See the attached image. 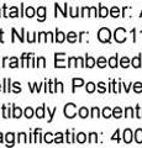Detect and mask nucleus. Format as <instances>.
I'll return each mask as SVG.
<instances>
[{
    "label": "nucleus",
    "mask_w": 142,
    "mask_h": 148,
    "mask_svg": "<svg viewBox=\"0 0 142 148\" xmlns=\"http://www.w3.org/2000/svg\"><path fill=\"white\" fill-rule=\"evenodd\" d=\"M131 64V61L129 59V57H122L121 58V61H120V66L122 68H127Z\"/></svg>",
    "instance_id": "23"
},
{
    "label": "nucleus",
    "mask_w": 142,
    "mask_h": 148,
    "mask_svg": "<svg viewBox=\"0 0 142 148\" xmlns=\"http://www.w3.org/2000/svg\"><path fill=\"white\" fill-rule=\"evenodd\" d=\"M0 143H3V133L0 132Z\"/></svg>",
    "instance_id": "59"
},
{
    "label": "nucleus",
    "mask_w": 142,
    "mask_h": 148,
    "mask_svg": "<svg viewBox=\"0 0 142 148\" xmlns=\"http://www.w3.org/2000/svg\"><path fill=\"white\" fill-rule=\"evenodd\" d=\"M141 34H142V31H141Z\"/></svg>",
    "instance_id": "63"
},
{
    "label": "nucleus",
    "mask_w": 142,
    "mask_h": 148,
    "mask_svg": "<svg viewBox=\"0 0 142 148\" xmlns=\"http://www.w3.org/2000/svg\"><path fill=\"white\" fill-rule=\"evenodd\" d=\"M0 90H1V84H0Z\"/></svg>",
    "instance_id": "60"
},
{
    "label": "nucleus",
    "mask_w": 142,
    "mask_h": 148,
    "mask_svg": "<svg viewBox=\"0 0 142 148\" xmlns=\"http://www.w3.org/2000/svg\"><path fill=\"white\" fill-rule=\"evenodd\" d=\"M97 66H98L99 68L106 67V59H105L104 57H99V58H98V61H97Z\"/></svg>",
    "instance_id": "28"
},
{
    "label": "nucleus",
    "mask_w": 142,
    "mask_h": 148,
    "mask_svg": "<svg viewBox=\"0 0 142 148\" xmlns=\"http://www.w3.org/2000/svg\"><path fill=\"white\" fill-rule=\"evenodd\" d=\"M78 10L79 9H74V8H69V16L72 17H77V16H80V15H78Z\"/></svg>",
    "instance_id": "42"
},
{
    "label": "nucleus",
    "mask_w": 142,
    "mask_h": 148,
    "mask_svg": "<svg viewBox=\"0 0 142 148\" xmlns=\"http://www.w3.org/2000/svg\"><path fill=\"white\" fill-rule=\"evenodd\" d=\"M67 133V143H74L75 142V135L74 133H71V132H66Z\"/></svg>",
    "instance_id": "29"
},
{
    "label": "nucleus",
    "mask_w": 142,
    "mask_h": 148,
    "mask_svg": "<svg viewBox=\"0 0 142 148\" xmlns=\"http://www.w3.org/2000/svg\"><path fill=\"white\" fill-rule=\"evenodd\" d=\"M98 38L100 42L108 43V42H110V38H111V32H110V30L106 29V27H102L98 32Z\"/></svg>",
    "instance_id": "1"
},
{
    "label": "nucleus",
    "mask_w": 142,
    "mask_h": 148,
    "mask_svg": "<svg viewBox=\"0 0 142 148\" xmlns=\"http://www.w3.org/2000/svg\"><path fill=\"white\" fill-rule=\"evenodd\" d=\"M17 142L19 143H26L27 142V138H26V133L21 132L17 135Z\"/></svg>",
    "instance_id": "30"
},
{
    "label": "nucleus",
    "mask_w": 142,
    "mask_h": 148,
    "mask_svg": "<svg viewBox=\"0 0 142 148\" xmlns=\"http://www.w3.org/2000/svg\"><path fill=\"white\" fill-rule=\"evenodd\" d=\"M77 59H78V63H79L80 67H85V63L83 61V58H82V57H77Z\"/></svg>",
    "instance_id": "51"
},
{
    "label": "nucleus",
    "mask_w": 142,
    "mask_h": 148,
    "mask_svg": "<svg viewBox=\"0 0 142 148\" xmlns=\"http://www.w3.org/2000/svg\"><path fill=\"white\" fill-rule=\"evenodd\" d=\"M45 110H46V105L43 104L41 108H37L36 109V111H35V115L37 116L38 119H43L45 117Z\"/></svg>",
    "instance_id": "11"
},
{
    "label": "nucleus",
    "mask_w": 142,
    "mask_h": 148,
    "mask_svg": "<svg viewBox=\"0 0 142 148\" xmlns=\"http://www.w3.org/2000/svg\"><path fill=\"white\" fill-rule=\"evenodd\" d=\"M64 17H67V3L64 4Z\"/></svg>",
    "instance_id": "58"
},
{
    "label": "nucleus",
    "mask_w": 142,
    "mask_h": 148,
    "mask_svg": "<svg viewBox=\"0 0 142 148\" xmlns=\"http://www.w3.org/2000/svg\"><path fill=\"white\" fill-rule=\"evenodd\" d=\"M102 114H103V117L109 119V117H111V116H113V110L110 109V108H104Z\"/></svg>",
    "instance_id": "24"
},
{
    "label": "nucleus",
    "mask_w": 142,
    "mask_h": 148,
    "mask_svg": "<svg viewBox=\"0 0 142 148\" xmlns=\"http://www.w3.org/2000/svg\"><path fill=\"white\" fill-rule=\"evenodd\" d=\"M110 15H111L113 17H119L120 16V9H119L117 6H113L111 10H110Z\"/></svg>",
    "instance_id": "26"
},
{
    "label": "nucleus",
    "mask_w": 142,
    "mask_h": 148,
    "mask_svg": "<svg viewBox=\"0 0 142 148\" xmlns=\"http://www.w3.org/2000/svg\"><path fill=\"white\" fill-rule=\"evenodd\" d=\"M132 141V131L130 128H126L123 131V142L125 143H131Z\"/></svg>",
    "instance_id": "7"
},
{
    "label": "nucleus",
    "mask_w": 142,
    "mask_h": 148,
    "mask_svg": "<svg viewBox=\"0 0 142 148\" xmlns=\"http://www.w3.org/2000/svg\"><path fill=\"white\" fill-rule=\"evenodd\" d=\"M11 32H12V38H11V42H15V36L19 37L20 42H24L25 38H24V34H25V29H21V35H17V32L15 29H11Z\"/></svg>",
    "instance_id": "5"
},
{
    "label": "nucleus",
    "mask_w": 142,
    "mask_h": 148,
    "mask_svg": "<svg viewBox=\"0 0 142 148\" xmlns=\"http://www.w3.org/2000/svg\"><path fill=\"white\" fill-rule=\"evenodd\" d=\"M12 86L15 88V90H14V92H15V94H17V92H21V88H20V83L19 82H15L12 84Z\"/></svg>",
    "instance_id": "46"
},
{
    "label": "nucleus",
    "mask_w": 142,
    "mask_h": 148,
    "mask_svg": "<svg viewBox=\"0 0 142 148\" xmlns=\"http://www.w3.org/2000/svg\"><path fill=\"white\" fill-rule=\"evenodd\" d=\"M119 133H120V130H116L115 135L111 137V140H113V141H115V140H116L117 142H120V135H119Z\"/></svg>",
    "instance_id": "47"
},
{
    "label": "nucleus",
    "mask_w": 142,
    "mask_h": 148,
    "mask_svg": "<svg viewBox=\"0 0 142 148\" xmlns=\"http://www.w3.org/2000/svg\"><path fill=\"white\" fill-rule=\"evenodd\" d=\"M95 89H97V86H95V84L93 82H89L88 84H86V88H85V90L86 92H89V94H91V92H94Z\"/></svg>",
    "instance_id": "25"
},
{
    "label": "nucleus",
    "mask_w": 142,
    "mask_h": 148,
    "mask_svg": "<svg viewBox=\"0 0 142 148\" xmlns=\"http://www.w3.org/2000/svg\"><path fill=\"white\" fill-rule=\"evenodd\" d=\"M114 38H115L116 42L119 43H123L126 41V30L122 29V27H119L114 32Z\"/></svg>",
    "instance_id": "3"
},
{
    "label": "nucleus",
    "mask_w": 142,
    "mask_h": 148,
    "mask_svg": "<svg viewBox=\"0 0 142 148\" xmlns=\"http://www.w3.org/2000/svg\"><path fill=\"white\" fill-rule=\"evenodd\" d=\"M59 91H61V92H63V84H62L61 82H59Z\"/></svg>",
    "instance_id": "56"
},
{
    "label": "nucleus",
    "mask_w": 142,
    "mask_h": 148,
    "mask_svg": "<svg viewBox=\"0 0 142 148\" xmlns=\"http://www.w3.org/2000/svg\"><path fill=\"white\" fill-rule=\"evenodd\" d=\"M75 140H77V142L78 143H85V141H86V136H85V133H83V132H79L78 135L75 136Z\"/></svg>",
    "instance_id": "20"
},
{
    "label": "nucleus",
    "mask_w": 142,
    "mask_h": 148,
    "mask_svg": "<svg viewBox=\"0 0 142 148\" xmlns=\"http://www.w3.org/2000/svg\"><path fill=\"white\" fill-rule=\"evenodd\" d=\"M37 67H46V59L43 57H38L37 58Z\"/></svg>",
    "instance_id": "44"
},
{
    "label": "nucleus",
    "mask_w": 142,
    "mask_h": 148,
    "mask_svg": "<svg viewBox=\"0 0 142 148\" xmlns=\"http://www.w3.org/2000/svg\"><path fill=\"white\" fill-rule=\"evenodd\" d=\"M98 91H99V92H102V94L106 91V88H105V83H103V82L98 83Z\"/></svg>",
    "instance_id": "43"
},
{
    "label": "nucleus",
    "mask_w": 142,
    "mask_h": 148,
    "mask_svg": "<svg viewBox=\"0 0 142 148\" xmlns=\"http://www.w3.org/2000/svg\"><path fill=\"white\" fill-rule=\"evenodd\" d=\"M22 116V110L19 108V106L12 105V117L15 119H20Z\"/></svg>",
    "instance_id": "10"
},
{
    "label": "nucleus",
    "mask_w": 142,
    "mask_h": 148,
    "mask_svg": "<svg viewBox=\"0 0 142 148\" xmlns=\"http://www.w3.org/2000/svg\"><path fill=\"white\" fill-rule=\"evenodd\" d=\"M131 32H132V35H134V42H136V35H135V34H136V30L134 29V30H132Z\"/></svg>",
    "instance_id": "55"
},
{
    "label": "nucleus",
    "mask_w": 142,
    "mask_h": 148,
    "mask_svg": "<svg viewBox=\"0 0 142 148\" xmlns=\"http://www.w3.org/2000/svg\"><path fill=\"white\" fill-rule=\"evenodd\" d=\"M125 116H126V117H135V115H134V109H132V108H126V109H125Z\"/></svg>",
    "instance_id": "38"
},
{
    "label": "nucleus",
    "mask_w": 142,
    "mask_h": 148,
    "mask_svg": "<svg viewBox=\"0 0 142 148\" xmlns=\"http://www.w3.org/2000/svg\"><path fill=\"white\" fill-rule=\"evenodd\" d=\"M32 54H34V53H22V56H21V67H25L26 61H27V59H29Z\"/></svg>",
    "instance_id": "27"
},
{
    "label": "nucleus",
    "mask_w": 142,
    "mask_h": 148,
    "mask_svg": "<svg viewBox=\"0 0 142 148\" xmlns=\"http://www.w3.org/2000/svg\"><path fill=\"white\" fill-rule=\"evenodd\" d=\"M52 85H53V84H52V80H49V82H48V86H49V92H54V90L52 89Z\"/></svg>",
    "instance_id": "52"
},
{
    "label": "nucleus",
    "mask_w": 142,
    "mask_h": 148,
    "mask_svg": "<svg viewBox=\"0 0 142 148\" xmlns=\"http://www.w3.org/2000/svg\"><path fill=\"white\" fill-rule=\"evenodd\" d=\"M77 34L75 32H73V31H71V32H68L67 34V40H68V42L69 43H74V42H77Z\"/></svg>",
    "instance_id": "18"
},
{
    "label": "nucleus",
    "mask_w": 142,
    "mask_h": 148,
    "mask_svg": "<svg viewBox=\"0 0 142 148\" xmlns=\"http://www.w3.org/2000/svg\"><path fill=\"white\" fill-rule=\"evenodd\" d=\"M135 141L136 143L141 145L142 143V128H137L136 132H135Z\"/></svg>",
    "instance_id": "19"
},
{
    "label": "nucleus",
    "mask_w": 142,
    "mask_h": 148,
    "mask_svg": "<svg viewBox=\"0 0 142 148\" xmlns=\"http://www.w3.org/2000/svg\"><path fill=\"white\" fill-rule=\"evenodd\" d=\"M6 61H8V57H5V58L3 59V64H1L3 67H5V63H6Z\"/></svg>",
    "instance_id": "57"
},
{
    "label": "nucleus",
    "mask_w": 142,
    "mask_h": 148,
    "mask_svg": "<svg viewBox=\"0 0 142 148\" xmlns=\"http://www.w3.org/2000/svg\"><path fill=\"white\" fill-rule=\"evenodd\" d=\"M90 116L91 117H99L100 116V110L98 109V108H93L91 109V114H90Z\"/></svg>",
    "instance_id": "41"
},
{
    "label": "nucleus",
    "mask_w": 142,
    "mask_h": 148,
    "mask_svg": "<svg viewBox=\"0 0 142 148\" xmlns=\"http://www.w3.org/2000/svg\"><path fill=\"white\" fill-rule=\"evenodd\" d=\"M9 67H10V68H17V67H19V61H17L16 57L10 58V64H9Z\"/></svg>",
    "instance_id": "34"
},
{
    "label": "nucleus",
    "mask_w": 142,
    "mask_h": 148,
    "mask_svg": "<svg viewBox=\"0 0 142 148\" xmlns=\"http://www.w3.org/2000/svg\"><path fill=\"white\" fill-rule=\"evenodd\" d=\"M14 140H15V135H14L12 132L6 133V136H5L6 146H14Z\"/></svg>",
    "instance_id": "12"
},
{
    "label": "nucleus",
    "mask_w": 142,
    "mask_h": 148,
    "mask_svg": "<svg viewBox=\"0 0 142 148\" xmlns=\"http://www.w3.org/2000/svg\"><path fill=\"white\" fill-rule=\"evenodd\" d=\"M17 14H19V11H17V8L12 6L11 8V12L9 14V16H10V17H17Z\"/></svg>",
    "instance_id": "45"
},
{
    "label": "nucleus",
    "mask_w": 142,
    "mask_h": 148,
    "mask_svg": "<svg viewBox=\"0 0 142 148\" xmlns=\"http://www.w3.org/2000/svg\"><path fill=\"white\" fill-rule=\"evenodd\" d=\"M77 62H78L77 57H71L69 59H68V64H67V66L68 67H77Z\"/></svg>",
    "instance_id": "37"
},
{
    "label": "nucleus",
    "mask_w": 142,
    "mask_h": 148,
    "mask_svg": "<svg viewBox=\"0 0 142 148\" xmlns=\"http://www.w3.org/2000/svg\"><path fill=\"white\" fill-rule=\"evenodd\" d=\"M37 16H38V21L46 20V8L45 6H40L37 9Z\"/></svg>",
    "instance_id": "9"
},
{
    "label": "nucleus",
    "mask_w": 142,
    "mask_h": 148,
    "mask_svg": "<svg viewBox=\"0 0 142 148\" xmlns=\"http://www.w3.org/2000/svg\"><path fill=\"white\" fill-rule=\"evenodd\" d=\"M3 35H4V31L3 30H0V42H4V40H3Z\"/></svg>",
    "instance_id": "53"
},
{
    "label": "nucleus",
    "mask_w": 142,
    "mask_h": 148,
    "mask_svg": "<svg viewBox=\"0 0 142 148\" xmlns=\"http://www.w3.org/2000/svg\"><path fill=\"white\" fill-rule=\"evenodd\" d=\"M136 117L142 119V109H140V106H136Z\"/></svg>",
    "instance_id": "49"
},
{
    "label": "nucleus",
    "mask_w": 142,
    "mask_h": 148,
    "mask_svg": "<svg viewBox=\"0 0 142 148\" xmlns=\"http://www.w3.org/2000/svg\"><path fill=\"white\" fill-rule=\"evenodd\" d=\"M140 16H142V11H141V15H140Z\"/></svg>",
    "instance_id": "61"
},
{
    "label": "nucleus",
    "mask_w": 142,
    "mask_h": 148,
    "mask_svg": "<svg viewBox=\"0 0 142 148\" xmlns=\"http://www.w3.org/2000/svg\"><path fill=\"white\" fill-rule=\"evenodd\" d=\"M63 112H64V116L67 119H73L77 115V105L73 104V103H69L64 106V110H63Z\"/></svg>",
    "instance_id": "2"
},
{
    "label": "nucleus",
    "mask_w": 142,
    "mask_h": 148,
    "mask_svg": "<svg viewBox=\"0 0 142 148\" xmlns=\"http://www.w3.org/2000/svg\"><path fill=\"white\" fill-rule=\"evenodd\" d=\"M89 9L90 8H83L82 9V12H80V16H89Z\"/></svg>",
    "instance_id": "50"
},
{
    "label": "nucleus",
    "mask_w": 142,
    "mask_h": 148,
    "mask_svg": "<svg viewBox=\"0 0 142 148\" xmlns=\"http://www.w3.org/2000/svg\"><path fill=\"white\" fill-rule=\"evenodd\" d=\"M89 16H97V8L95 6H91L89 9Z\"/></svg>",
    "instance_id": "48"
},
{
    "label": "nucleus",
    "mask_w": 142,
    "mask_h": 148,
    "mask_svg": "<svg viewBox=\"0 0 142 148\" xmlns=\"http://www.w3.org/2000/svg\"><path fill=\"white\" fill-rule=\"evenodd\" d=\"M117 57H119V56L116 54V56H113V57H110V58H109V61H108L109 67L116 68V67L119 66V63H117Z\"/></svg>",
    "instance_id": "15"
},
{
    "label": "nucleus",
    "mask_w": 142,
    "mask_h": 148,
    "mask_svg": "<svg viewBox=\"0 0 142 148\" xmlns=\"http://www.w3.org/2000/svg\"><path fill=\"white\" fill-rule=\"evenodd\" d=\"M78 115H79L80 119H86L89 116V110L86 108H80L79 110H78Z\"/></svg>",
    "instance_id": "17"
},
{
    "label": "nucleus",
    "mask_w": 142,
    "mask_h": 148,
    "mask_svg": "<svg viewBox=\"0 0 142 148\" xmlns=\"http://www.w3.org/2000/svg\"><path fill=\"white\" fill-rule=\"evenodd\" d=\"M24 115H25L26 119H31V117L34 116V110L31 109V108H26L25 111H24Z\"/></svg>",
    "instance_id": "32"
},
{
    "label": "nucleus",
    "mask_w": 142,
    "mask_h": 148,
    "mask_svg": "<svg viewBox=\"0 0 142 148\" xmlns=\"http://www.w3.org/2000/svg\"><path fill=\"white\" fill-rule=\"evenodd\" d=\"M134 91L137 92V94H140V92H142V83L141 82H137L134 84Z\"/></svg>",
    "instance_id": "36"
},
{
    "label": "nucleus",
    "mask_w": 142,
    "mask_h": 148,
    "mask_svg": "<svg viewBox=\"0 0 142 148\" xmlns=\"http://www.w3.org/2000/svg\"><path fill=\"white\" fill-rule=\"evenodd\" d=\"M1 110H3V117H4V119L11 117V115H10V111H9V110H6V105H3Z\"/></svg>",
    "instance_id": "40"
},
{
    "label": "nucleus",
    "mask_w": 142,
    "mask_h": 148,
    "mask_svg": "<svg viewBox=\"0 0 142 148\" xmlns=\"http://www.w3.org/2000/svg\"><path fill=\"white\" fill-rule=\"evenodd\" d=\"M57 112V108H54L52 111L49 110L48 108H47V114L49 115V119H48V122H52V120H53V116H54V114Z\"/></svg>",
    "instance_id": "39"
},
{
    "label": "nucleus",
    "mask_w": 142,
    "mask_h": 148,
    "mask_svg": "<svg viewBox=\"0 0 142 148\" xmlns=\"http://www.w3.org/2000/svg\"><path fill=\"white\" fill-rule=\"evenodd\" d=\"M43 140H45V142H46V143H53V142H54V140L52 138V133H51V132L45 133Z\"/></svg>",
    "instance_id": "33"
},
{
    "label": "nucleus",
    "mask_w": 142,
    "mask_h": 148,
    "mask_svg": "<svg viewBox=\"0 0 142 148\" xmlns=\"http://www.w3.org/2000/svg\"><path fill=\"white\" fill-rule=\"evenodd\" d=\"M54 143H63V133L57 132L54 135Z\"/></svg>",
    "instance_id": "35"
},
{
    "label": "nucleus",
    "mask_w": 142,
    "mask_h": 148,
    "mask_svg": "<svg viewBox=\"0 0 142 148\" xmlns=\"http://www.w3.org/2000/svg\"><path fill=\"white\" fill-rule=\"evenodd\" d=\"M98 142V135L95 132H91L89 135V143H91V145H94V143Z\"/></svg>",
    "instance_id": "31"
},
{
    "label": "nucleus",
    "mask_w": 142,
    "mask_h": 148,
    "mask_svg": "<svg viewBox=\"0 0 142 148\" xmlns=\"http://www.w3.org/2000/svg\"><path fill=\"white\" fill-rule=\"evenodd\" d=\"M113 116L115 117V119H120L122 116V110L121 108H115V109H113Z\"/></svg>",
    "instance_id": "21"
},
{
    "label": "nucleus",
    "mask_w": 142,
    "mask_h": 148,
    "mask_svg": "<svg viewBox=\"0 0 142 148\" xmlns=\"http://www.w3.org/2000/svg\"><path fill=\"white\" fill-rule=\"evenodd\" d=\"M72 84H73V92H74L75 88H79V86L84 85V80L82 79V78H73V79H72Z\"/></svg>",
    "instance_id": "6"
},
{
    "label": "nucleus",
    "mask_w": 142,
    "mask_h": 148,
    "mask_svg": "<svg viewBox=\"0 0 142 148\" xmlns=\"http://www.w3.org/2000/svg\"><path fill=\"white\" fill-rule=\"evenodd\" d=\"M35 14H36V10H35L32 6H29L25 10V16H27V17H34Z\"/></svg>",
    "instance_id": "22"
},
{
    "label": "nucleus",
    "mask_w": 142,
    "mask_h": 148,
    "mask_svg": "<svg viewBox=\"0 0 142 148\" xmlns=\"http://www.w3.org/2000/svg\"><path fill=\"white\" fill-rule=\"evenodd\" d=\"M64 53H54V67L56 68H64L66 64H64Z\"/></svg>",
    "instance_id": "4"
},
{
    "label": "nucleus",
    "mask_w": 142,
    "mask_h": 148,
    "mask_svg": "<svg viewBox=\"0 0 142 148\" xmlns=\"http://www.w3.org/2000/svg\"><path fill=\"white\" fill-rule=\"evenodd\" d=\"M95 59L93 57H90V56H85V67L88 68H93L95 66Z\"/></svg>",
    "instance_id": "14"
},
{
    "label": "nucleus",
    "mask_w": 142,
    "mask_h": 148,
    "mask_svg": "<svg viewBox=\"0 0 142 148\" xmlns=\"http://www.w3.org/2000/svg\"><path fill=\"white\" fill-rule=\"evenodd\" d=\"M64 40H66V34H63L62 31H59V30H56V37H54V41L58 43H62V42H64Z\"/></svg>",
    "instance_id": "8"
},
{
    "label": "nucleus",
    "mask_w": 142,
    "mask_h": 148,
    "mask_svg": "<svg viewBox=\"0 0 142 148\" xmlns=\"http://www.w3.org/2000/svg\"><path fill=\"white\" fill-rule=\"evenodd\" d=\"M122 85H123V88H125L126 92H129V91H130V85H126V84H122Z\"/></svg>",
    "instance_id": "54"
},
{
    "label": "nucleus",
    "mask_w": 142,
    "mask_h": 148,
    "mask_svg": "<svg viewBox=\"0 0 142 148\" xmlns=\"http://www.w3.org/2000/svg\"><path fill=\"white\" fill-rule=\"evenodd\" d=\"M108 15H109V9L103 6L102 4H99V15L98 16H100V17H106Z\"/></svg>",
    "instance_id": "13"
},
{
    "label": "nucleus",
    "mask_w": 142,
    "mask_h": 148,
    "mask_svg": "<svg viewBox=\"0 0 142 148\" xmlns=\"http://www.w3.org/2000/svg\"><path fill=\"white\" fill-rule=\"evenodd\" d=\"M131 66L135 67V68H140L141 67V56L140 54L131 59Z\"/></svg>",
    "instance_id": "16"
},
{
    "label": "nucleus",
    "mask_w": 142,
    "mask_h": 148,
    "mask_svg": "<svg viewBox=\"0 0 142 148\" xmlns=\"http://www.w3.org/2000/svg\"><path fill=\"white\" fill-rule=\"evenodd\" d=\"M0 16H1V14H0Z\"/></svg>",
    "instance_id": "62"
}]
</instances>
